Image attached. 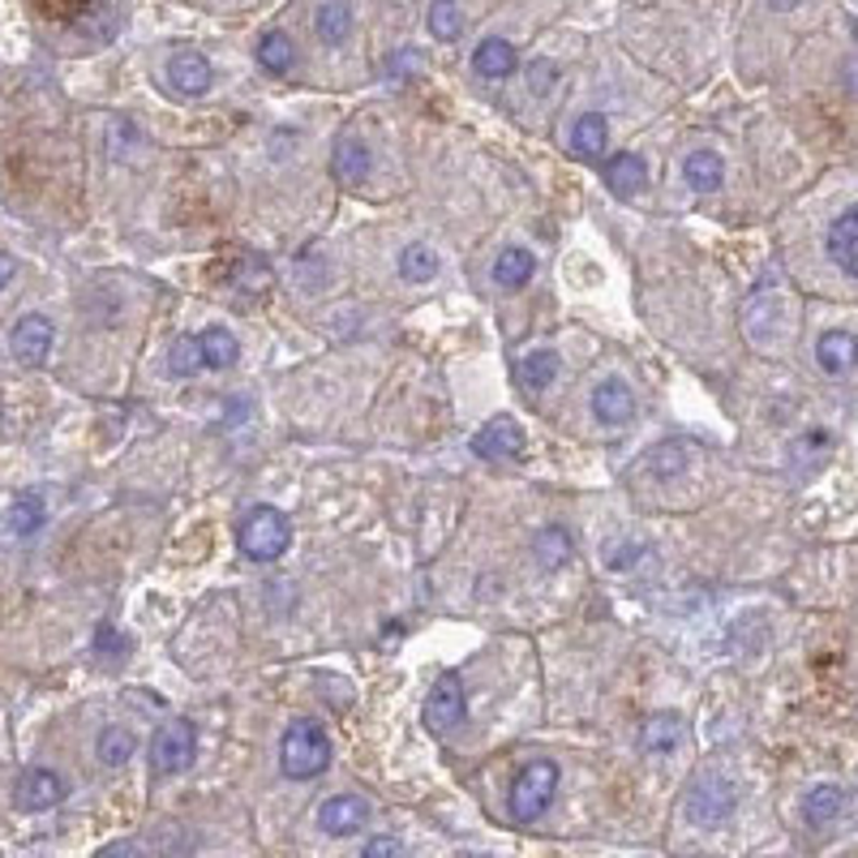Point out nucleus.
Instances as JSON below:
<instances>
[{
    "label": "nucleus",
    "mask_w": 858,
    "mask_h": 858,
    "mask_svg": "<svg viewBox=\"0 0 858 858\" xmlns=\"http://www.w3.org/2000/svg\"><path fill=\"white\" fill-rule=\"evenodd\" d=\"M532 554H537V563H541L546 572H559V567L572 563V541H567L563 528H546V532H537Z\"/></svg>",
    "instance_id": "obj_29"
},
{
    "label": "nucleus",
    "mask_w": 858,
    "mask_h": 858,
    "mask_svg": "<svg viewBox=\"0 0 858 858\" xmlns=\"http://www.w3.org/2000/svg\"><path fill=\"white\" fill-rule=\"evenodd\" d=\"M592 417L610 429L627 426V421L636 417V391H632L623 378L597 382V387H592Z\"/></svg>",
    "instance_id": "obj_10"
},
{
    "label": "nucleus",
    "mask_w": 858,
    "mask_h": 858,
    "mask_svg": "<svg viewBox=\"0 0 858 858\" xmlns=\"http://www.w3.org/2000/svg\"><path fill=\"white\" fill-rule=\"evenodd\" d=\"M13 275H17V262H13L9 254H0V292L9 287V280H13Z\"/></svg>",
    "instance_id": "obj_37"
},
{
    "label": "nucleus",
    "mask_w": 858,
    "mask_h": 858,
    "mask_svg": "<svg viewBox=\"0 0 858 858\" xmlns=\"http://www.w3.org/2000/svg\"><path fill=\"white\" fill-rule=\"evenodd\" d=\"M194 756H198V734L189 721H168L150 743V769L163 777L185 773L194 764Z\"/></svg>",
    "instance_id": "obj_6"
},
{
    "label": "nucleus",
    "mask_w": 858,
    "mask_h": 858,
    "mask_svg": "<svg viewBox=\"0 0 858 858\" xmlns=\"http://www.w3.org/2000/svg\"><path fill=\"white\" fill-rule=\"evenodd\" d=\"M802 811H807V824H829V820L842 811V789H837V786H816L811 794H807Z\"/></svg>",
    "instance_id": "obj_33"
},
{
    "label": "nucleus",
    "mask_w": 858,
    "mask_h": 858,
    "mask_svg": "<svg viewBox=\"0 0 858 858\" xmlns=\"http://www.w3.org/2000/svg\"><path fill=\"white\" fill-rule=\"evenodd\" d=\"M683 181H687L696 194H713V189H721V181H725L721 155H716V150H691V155L683 159Z\"/></svg>",
    "instance_id": "obj_19"
},
{
    "label": "nucleus",
    "mask_w": 858,
    "mask_h": 858,
    "mask_svg": "<svg viewBox=\"0 0 858 858\" xmlns=\"http://www.w3.org/2000/svg\"><path fill=\"white\" fill-rule=\"evenodd\" d=\"M559 794V764L554 760H532L515 773L511 782V794H506V807H511V820L515 824H532Z\"/></svg>",
    "instance_id": "obj_4"
},
{
    "label": "nucleus",
    "mask_w": 858,
    "mask_h": 858,
    "mask_svg": "<svg viewBox=\"0 0 858 858\" xmlns=\"http://www.w3.org/2000/svg\"><path fill=\"white\" fill-rule=\"evenodd\" d=\"M824 249H829V258H833L850 280H858V207L842 211L833 223H829Z\"/></svg>",
    "instance_id": "obj_12"
},
{
    "label": "nucleus",
    "mask_w": 858,
    "mask_h": 858,
    "mask_svg": "<svg viewBox=\"0 0 858 858\" xmlns=\"http://www.w3.org/2000/svg\"><path fill=\"white\" fill-rule=\"evenodd\" d=\"M473 451L481 459H519L524 455V429L515 426L511 417H494L490 426L473 438Z\"/></svg>",
    "instance_id": "obj_13"
},
{
    "label": "nucleus",
    "mask_w": 858,
    "mask_h": 858,
    "mask_svg": "<svg viewBox=\"0 0 858 858\" xmlns=\"http://www.w3.org/2000/svg\"><path fill=\"white\" fill-rule=\"evenodd\" d=\"M550 82H554V65H546V61H537V65L528 70V86H532L537 95H546V90H550Z\"/></svg>",
    "instance_id": "obj_36"
},
{
    "label": "nucleus",
    "mask_w": 858,
    "mask_h": 858,
    "mask_svg": "<svg viewBox=\"0 0 858 858\" xmlns=\"http://www.w3.org/2000/svg\"><path fill=\"white\" fill-rule=\"evenodd\" d=\"M429 734H451L459 721H464V683L455 670L438 674V683L429 687L426 696V713H421Z\"/></svg>",
    "instance_id": "obj_7"
},
{
    "label": "nucleus",
    "mask_w": 858,
    "mask_h": 858,
    "mask_svg": "<svg viewBox=\"0 0 858 858\" xmlns=\"http://www.w3.org/2000/svg\"><path fill=\"white\" fill-rule=\"evenodd\" d=\"M134 751H138V738H134V730H125V725H103L99 738H95V756H99V764H108V769L130 764Z\"/></svg>",
    "instance_id": "obj_23"
},
{
    "label": "nucleus",
    "mask_w": 858,
    "mask_h": 858,
    "mask_svg": "<svg viewBox=\"0 0 858 858\" xmlns=\"http://www.w3.org/2000/svg\"><path fill=\"white\" fill-rule=\"evenodd\" d=\"M168 82L176 86V95H189V99H198V95H207L211 90V61L203 57V52H172V61H168Z\"/></svg>",
    "instance_id": "obj_14"
},
{
    "label": "nucleus",
    "mask_w": 858,
    "mask_h": 858,
    "mask_svg": "<svg viewBox=\"0 0 858 858\" xmlns=\"http://www.w3.org/2000/svg\"><path fill=\"white\" fill-rule=\"evenodd\" d=\"M292 39H287L284 30H267L262 39H258V65L267 73H287L292 70Z\"/></svg>",
    "instance_id": "obj_32"
},
{
    "label": "nucleus",
    "mask_w": 858,
    "mask_h": 858,
    "mask_svg": "<svg viewBox=\"0 0 858 858\" xmlns=\"http://www.w3.org/2000/svg\"><path fill=\"white\" fill-rule=\"evenodd\" d=\"M532 271H537V258H532V249H524V245H511V249H502L499 258H494V284L506 287V292L528 284Z\"/></svg>",
    "instance_id": "obj_21"
},
{
    "label": "nucleus",
    "mask_w": 858,
    "mask_h": 858,
    "mask_svg": "<svg viewBox=\"0 0 858 858\" xmlns=\"http://www.w3.org/2000/svg\"><path fill=\"white\" fill-rule=\"evenodd\" d=\"M203 360H207V369H228V365H236V360H241L236 335H232L228 327H207V331H203Z\"/></svg>",
    "instance_id": "obj_26"
},
{
    "label": "nucleus",
    "mask_w": 858,
    "mask_h": 858,
    "mask_svg": "<svg viewBox=\"0 0 858 858\" xmlns=\"http://www.w3.org/2000/svg\"><path fill=\"white\" fill-rule=\"evenodd\" d=\"M747 309H764V318H760V314L747 318L751 344H760L764 327H777V340H782V344L794 335V296H789V284L782 271H764V280L751 287V296H747Z\"/></svg>",
    "instance_id": "obj_3"
},
{
    "label": "nucleus",
    "mask_w": 858,
    "mask_h": 858,
    "mask_svg": "<svg viewBox=\"0 0 858 858\" xmlns=\"http://www.w3.org/2000/svg\"><path fill=\"white\" fill-rule=\"evenodd\" d=\"M605 185H610L618 198L640 194L644 185H648V163H644V155H636V150L610 155V159H605Z\"/></svg>",
    "instance_id": "obj_16"
},
{
    "label": "nucleus",
    "mask_w": 858,
    "mask_h": 858,
    "mask_svg": "<svg viewBox=\"0 0 858 858\" xmlns=\"http://www.w3.org/2000/svg\"><path fill=\"white\" fill-rule=\"evenodd\" d=\"M353 26H357V17H353V4H348V0H327V4H318V13H314V30H318V39H322L327 48L348 44Z\"/></svg>",
    "instance_id": "obj_17"
},
{
    "label": "nucleus",
    "mask_w": 858,
    "mask_h": 858,
    "mask_svg": "<svg viewBox=\"0 0 858 858\" xmlns=\"http://www.w3.org/2000/svg\"><path fill=\"white\" fill-rule=\"evenodd\" d=\"M331 764V734L318 716H296L280 743V773L287 782H314Z\"/></svg>",
    "instance_id": "obj_1"
},
{
    "label": "nucleus",
    "mask_w": 858,
    "mask_h": 858,
    "mask_svg": "<svg viewBox=\"0 0 858 858\" xmlns=\"http://www.w3.org/2000/svg\"><path fill=\"white\" fill-rule=\"evenodd\" d=\"M519 65V57H515V48L506 44V39H481V48L473 52V70L481 73V77H490V82H502V77H511Z\"/></svg>",
    "instance_id": "obj_20"
},
{
    "label": "nucleus",
    "mask_w": 858,
    "mask_h": 858,
    "mask_svg": "<svg viewBox=\"0 0 858 858\" xmlns=\"http://www.w3.org/2000/svg\"><path fill=\"white\" fill-rule=\"evenodd\" d=\"M61 798H65V782H61V773H52V769H30V773H22V782L13 786V807L26 811V816L52 811Z\"/></svg>",
    "instance_id": "obj_8"
},
{
    "label": "nucleus",
    "mask_w": 858,
    "mask_h": 858,
    "mask_svg": "<svg viewBox=\"0 0 858 858\" xmlns=\"http://www.w3.org/2000/svg\"><path fill=\"white\" fill-rule=\"evenodd\" d=\"M554 378H559V353L541 348V353H528V357L519 360V382H524V387L546 391Z\"/></svg>",
    "instance_id": "obj_31"
},
{
    "label": "nucleus",
    "mask_w": 858,
    "mask_h": 858,
    "mask_svg": "<svg viewBox=\"0 0 858 858\" xmlns=\"http://www.w3.org/2000/svg\"><path fill=\"white\" fill-rule=\"evenodd\" d=\"M678 738H683V721L670 713H657L648 716L640 725V747L644 751H652V756H665V751H674L678 747Z\"/></svg>",
    "instance_id": "obj_24"
},
{
    "label": "nucleus",
    "mask_w": 858,
    "mask_h": 858,
    "mask_svg": "<svg viewBox=\"0 0 858 858\" xmlns=\"http://www.w3.org/2000/svg\"><path fill=\"white\" fill-rule=\"evenodd\" d=\"M138 850L134 846H108V850H99V858H134Z\"/></svg>",
    "instance_id": "obj_38"
},
{
    "label": "nucleus",
    "mask_w": 858,
    "mask_h": 858,
    "mask_svg": "<svg viewBox=\"0 0 858 858\" xmlns=\"http://www.w3.org/2000/svg\"><path fill=\"white\" fill-rule=\"evenodd\" d=\"M365 820H369V802L357 794H335L318 807V829L331 837H353L365 829Z\"/></svg>",
    "instance_id": "obj_11"
},
{
    "label": "nucleus",
    "mask_w": 858,
    "mask_h": 858,
    "mask_svg": "<svg viewBox=\"0 0 858 858\" xmlns=\"http://www.w3.org/2000/svg\"><path fill=\"white\" fill-rule=\"evenodd\" d=\"M816 360H820V369L829 378L850 373L858 365V335H850V331H824L816 340Z\"/></svg>",
    "instance_id": "obj_15"
},
{
    "label": "nucleus",
    "mask_w": 858,
    "mask_h": 858,
    "mask_svg": "<svg viewBox=\"0 0 858 858\" xmlns=\"http://www.w3.org/2000/svg\"><path fill=\"white\" fill-rule=\"evenodd\" d=\"M769 4H773V9H777V13H789V9H794V4H798V0H769Z\"/></svg>",
    "instance_id": "obj_39"
},
{
    "label": "nucleus",
    "mask_w": 858,
    "mask_h": 858,
    "mask_svg": "<svg viewBox=\"0 0 858 858\" xmlns=\"http://www.w3.org/2000/svg\"><path fill=\"white\" fill-rule=\"evenodd\" d=\"M95 652H99V657H121V652H125V640H121V632L103 623V627L95 632Z\"/></svg>",
    "instance_id": "obj_34"
},
{
    "label": "nucleus",
    "mask_w": 858,
    "mask_h": 858,
    "mask_svg": "<svg viewBox=\"0 0 858 858\" xmlns=\"http://www.w3.org/2000/svg\"><path fill=\"white\" fill-rule=\"evenodd\" d=\"M331 172L344 189H357L360 181L369 176V150L357 143V138H340L335 146V159H331Z\"/></svg>",
    "instance_id": "obj_22"
},
{
    "label": "nucleus",
    "mask_w": 858,
    "mask_h": 858,
    "mask_svg": "<svg viewBox=\"0 0 858 858\" xmlns=\"http://www.w3.org/2000/svg\"><path fill=\"white\" fill-rule=\"evenodd\" d=\"M426 26H429V35L442 39V44L459 39V30H464V9H459V0H433L426 13Z\"/></svg>",
    "instance_id": "obj_28"
},
{
    "label": "nucleus",
    "mask_w": 858,
    "mask_h": 858,
    "mask_svg": "<svg viewBox=\"0 0 858 858\" xmlns=\"http://www.w3.org/2000/svg\"><path fill=\"white\" fill-rule=\"evenodd\" d=\"M198 369H207V360H203V335H181V340H172V348H168V373H172V378H189V373H198Z\"/></svg>",
    "instance_id": "obj_30"
},
{
    "label": "nucleus",
    "mask_w": 858,
    "mask_h": 858,
    "mask_svg": "<svg viewBox=\"0 0 858 858\" xmlns=\"http://www.w3.org/2000/svg\"><path fill=\"white\" fill-rule=\"evenodd\" d=\"M9 348L22 365H44L52 353V322L44 314H22L9 331Z\"/></svg>",
    "instance_id": "obj_9"
},
{
    "label": "nucleus",
    "mask_w": 858,
    "mask_h": 858,
    "mask_svg": "<svg viewBox=\"0 0 858 858\" xmlns=\"http://www.w3.org/2000/svg\"><path fill=\"white\" fill-rule=\"evenodd\" d=\"M605 143H610V125H605V117H597V112H584L579 121L572 125V146L575 155H605Z\"/></svg>",
    "instance_id": "obj_25"
},
{
    "label": "nucleus",
    "mask_w": 858,
    "mask_h": 858,
    "mask_svg": "<svg viewBox=\"0 0 858 858\" xmlns=\"http://www.w3.org/2000/svg\"><path fill=\"white\" fill-rule=\"evenodd\" d=\"M360 855L365 858H395V855H404V846H400L395 837H373V842H365V846H360Z\"/></svg>",
    "instance_id": "obj_35"
},
{
    "label": "nucleus",
    "mask_w": 858,
    "mask_h": 858,
    "mask_svg": "<svg viewBox=\"0 0 858 858\" xmlns=\"http://www.w3.org/2000/svg\"><path fill=\"white\" fill-rule=\"evenodd\" d=\"M400 275L408 280V284H429L433 275H438V254L421 245V241H413V245H404L400 249Z\"/></svg>",
    "instance_id": "obj_27"
},
{
    "label": "nucleus",
    "mask_w": 858,
    "mask_h": 858,
    "mask_svg": "<svg viewBox=\"0 0 858 858\" xmlns=\"http://www.w3.org/2000/svg\"><path fill=\"white\" fill-rule=\"evenodd\" d=\"M734 786L725 782V777H716V773H700L691 786H687V798H683V807H687V820L696 824V829H716V824H725L730 820V811H734Z\"/></svg>",
    "instance_id": "obj_5"
},
{
    "label": "nucleus",
    "mask_w": 858,
    "mask_h": 858,
    "mask_svg": "<svg viewBox=\"0 0 858 858\" xmlns=\"http://www.w3.org/2000/svg\"><path fill=\"white\" fill-rule=\"evenodd\" d=\"M44 519H48V506H44V499H35V494H22V499L4 511V519H0V532H9V537H17V541H26V537H35V532L44 528Z\"/></svg>",
    "instance_id": "obj_18"
},
{
    "label": "nucleus",
    "mask_w": 858,
    "mask_h": 858,
    "mask_svg": "<svg viewBox=\"0 0 858 858\" xmlns=\"http://www.w3.org/2000/svg\"><path fill=\"white\" fill-rule=\"evenodd\" d=\"M236 546L254 563H275L292 546V524L280 506H254L236 528Z\"/></svg>",
    "instance_id": "obj_2"
}]
</instances>
